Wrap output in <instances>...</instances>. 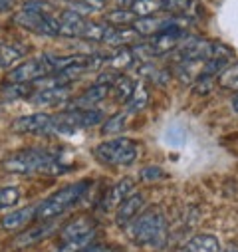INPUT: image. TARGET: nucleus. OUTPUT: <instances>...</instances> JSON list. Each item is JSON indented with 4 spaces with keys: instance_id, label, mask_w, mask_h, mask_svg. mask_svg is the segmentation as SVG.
<instances>
[{
    "instance_id": "obj_9",
    "label": "nucleus",
    "mask_w": 238,
    "mask_h": 252,
    "mask_svg": "<svg viewBox=\"0 0 238 252\" xmlns=\"http://www.w3.org/2000/svg\"><path fill=\"white\" fill-rule=\"evenodd\" d=\"M58 230V224L56 220H46V222H38L36 226L32 228H26L24 232H20L18 236H14L12 240V248H26V246H32L40 240H46L48 236H52L54 232Z\"/></svg>"
},
{
    "instance_id": "obj_4",
    "label": "nucleus",
    "mask_w": 238,
    "mask_h": 252,
    "mask_svg": "<svg viewBox=\"0 0 238 252\" xmlns=\"http://www.w3.org/2000/svg\"><path fill=\"white\" fill-rule=\"evenodd\" d=\"M89 185H91L89 181L82 179V181H76L72 185L62 187L60 191H56L54 195H50L46 201L38 203L36 220L38 222H46V220H54L58 217H62L68 209H72L74 205H78V201L88 193Z\"/></svg>"
},
{
    "instance_id": "obj_20",
    "label": "nucleus",
    "mask_w": 238,
    "mask_h": 252,
    "mask_svg": "<svg viewBox=\"0 0 238 252\" xmlns=\"http://www.w3.org/2000/svg\"><path fill=\"white\" fill-rule=\"evenodd\" d=\"M97 232H89V234H82V236H74V238H62L60 244L54 248V252H82L84 248L91 246L95 242Z\"/></svg>"
},
{
    "instance_id": "obj_11",
    "label": "nucleus",
    "mask_w": 238,
    "mask_h": 252,
    "mask_svg": "<svg viewBox=\"0 0 238 252\" xmlns=\"http://www.w3.org/2000/svg\"><path fill=\"white\" fill-rule=\"evenodd\" d=\"M133 193H135V183H133V179L123 177V179H119V181L109 189V191H107L105 201H103L101 207H103L105 211H109V209H117L125 199H129Z\"/></svg>"
},
{
    "instance_id": "obj_13",
    "label": "nucleus",
    "mask_w": 238,
    "mask_h": 252,
    "mask_svg": "<svg viewBox=\"0 0 238 252\" xmlns=\"http://www.w3.org/2000/svg\"><path fill=\"white\" fill-rule=\"evenodd\" d=\"M58 20H60V36H66V38H82L88 22L84 16H80L74 10H64Z\"/></svg>"
},
{
    "instance_id": "obj_18",
    "label": "nucleus",
    "mask_w": 238,
    "mask_h": 252,
    "mask_svg": "<svg viewBox=\"0 0 238 252\" xmlns=\"http://www.w3.org/2000/svg\"><path fill=\"white\" fill-rule=\"evenodd\" d=\"M149 99H151V94H149V84H147L145 80L135 82V90H133V94H131L129 101L125 103V113H127V115H133V113L143 111V109L147 107Z\"/></svg>"
},
{
    "instance_id": "obj_35",
    "label": "nucleus",
    "mask_w": 238,
    "mask_h": 252,
    "mask_svg": "<svg viewBox=\"0 0 238 252\" xmlns=\"http://www.w3.org/2000/svg\"><path fill=\"white\" fill-rule=\"evenodd\" d=\"M14 6V0H0V12H10Z\"/></svg>"
},
{
    "instance_id": "obj_23",
    "label": "nucleus",
    "mask_w": 238,
    "mask_h": 252,
    "mask_svg": "<svg viewBox=\"0 0 238 252\" xmlns=\"http://www.w3.org/2000/svg\"><path fill=\"white\" fill-rule=\"evenodd\" d=\"M163 8H165V0H133L129 4V10L135 14V18L155 16Z\"/></svg>"
},
{
    "instance_id": "obj_37",
    "label": "nucleus",
    "mask_w": 238,
    "mask_h": 252,
    "mask_svg": "<svg viewBox=\"0 0 238 252\" xmlns=\"http://www.w3.org/2000/svg\"><path fill=\"white\" fill-rule=\"evenodd\" d=\"M133 2V0H119V4H121V6H125V4H131Z\"/></svg>"
},
{
    "instance_id": "obj_2",
    "label": "nucleus",
    "mask_w": 238,
    "mask_h": 252,
    "mask_svg": "<svg viewBox=\"0 0 238 252\" xmlns=\"http://www.w3.org/2000/svg\"><path fill=\"white\" fill-rule=\"evenodd\" d=\"M14 22L24 30L40 36H60V20L54 16V4L48 0H30L14 16Z\"/></svg>"
},
{
    "instance_id": "obj_14",
    "label": "nucleus",
    "mask_w": 238,
    "mask_h": 252,
    "mask_svg": "<svg viewBox=\"0 0 238 252\" xmlns=\"http://www.w3.org/2000/svg\"><path fill=\"white\" fill-rule=\"evenodd\" d=\"M28 48L26 44L18 42V40H10V42H2L0 44V66L12 70L16 68V62H20L26 56Z\"/></svg>"
},
{
    "instance_id": "obj_19",
    "label": "nucleus",
    "mask_w": 238,
    "mask_h": 252,
    "mask_svg": "<svg viewBox=\"0 0 238 252\" xmlns=\"http://www.w3.org/2000/svg\"><path fill=\"white\" fill-rule=\"evenodd\" d=\"M181 252H222L220 250V242L214 234H199L193 236Z\"/></svg>"
},
{
    "instance_id": "obj_28",
    "label": "nucleus",
    "mask_w": 238,
    "mask_h": 252,
    "mask_svg": "<svg viewBox=\"0 0 238 252\" xmlns=\"http://www.w3.org/2000/svg\"><path fill=\"white\" fill-rule=\"evenodd\" d=\"M125 117L127 113L121 111V113H115L111 117H107L101 125V133L103 135H113V133H121L125 129Z\"/></svg>"
},
{
    "instance_id": "obj_3",
    "label": "nucleus",
    "mask_w": 238,
    "mask_h": 252,
    "mask_svg": "<svg viewBox=\"0 0 238 252\" xmlns=\"http://www.w3.org/2000/svg\"><path fill=\"white\" fill-rule=\"evenodd\" d=\"M127 232L133 242L159 248L167 240V217L161 209L143 211L133 222L127 224Z\"/></svg>"
},
{
    "instance_id": "obj_27",
    "label": "nucleus",
    "mask_w": 238,
    "mask_h": 252,
    "mask_svg": "<svg viewBox=\"0 0 238 252\" xmlns=\"http://www.w3.org/2000/svg\"><path fill=\"white\" fill-rule=\"evenodd\" d=\"M135 14L129 10V8H119V10H113L105 16V22L111 24L113 28H123V26H131L135 22Z\"/></svg>"
},
{
    "instance_id": "obj_5",
    "label": "nucleus",
    "mask_w": 238,
    "mask_h": 252,
    "mask_svg": "<svg viewBox=\"0 0 238 252\" xmlns=\"http://www.w3.org/2000/svg\"><path fill=\"white\" fill-rule=\"evenodd\" d=\"M93 157L109 167H125L139 157V145L129 137H113L99 143L93 149Z\"/></svg>"
},
{
    "instance_id": "obj_22",
    "label": "nucleus",
    "mask_w": 238,
    "mask_h": 252,
    "mask_svg": "<svg viewBox=\"0 0 238 252\" xmlns=\"http://www.w3.org/2000/svg\"><path fill=\"white\" fill-rule=\"evenodd\" d=\"M137 32L131 28V26H123V28H115L113 34L107 38V46H113L115 50L119 48H131L135 42H137Z\"/></svg>"
},
{
    "instance_id": "obj_17",
    "label": "nucleus",
    "mask_w": 238,
    "mask_h": 252,
    "mask_svg": "<svg viewBox=\"0 0 238 252\" xmlns=\"http://www.w3.org/2000/svg\"><path fill=\"white\" fill-rule=\"evenodd\" d=\"M109 92H111V88L93 84V86H91L89 90H86L80 97L74 99V103H72L70 109H93V105H97L99 101H103Z\"/></svg>"
},
{
    "instance_id": "obj_29",
    "label": "nucleus",
    "mask_w": 238,
    "mask_h": 252,
    "mask_svg": "<svg viewBox=\"0 0 238 252\" xmlns=\"http://www.w3.org/2000/svg\"><path fill=\"white\" fill-rule=\"evenodd\" d=\"M195 6V0H165V12L173 14V16H185L189 18L191 8Z\"/></svg>"
},
{
    "instance_id": "obj_10",
    "label": "nucleus",
    "mask_w": 238,
    "mask_h": 252,
    "mask_svg": "<svg viewBox=\"0 0 238 252\" xmlns=\"http://www.w3.org/2000/svg\"><path fill=\"white\" fill-rule=\"evenodd\" d=\"M145 209V197L141 193H133L129 199H125L121 205L117 207L115 213V222L119 226H127L129 222H133Z\"/></svg>"
},
{
    "instance_id": "obj_16",
    "label": "nucleus",
    "mask_w": 238,
    "mask_h": 252,
    "mask_svg": "<svg viewBox=\"0 0 238 252\" xmlns=\"http://www.w3.org/2000/svg\"><path fill=\"white\" fill-rule=\"evenodd\" d=\"M89 232H97V222L91 217H78V219L66 222L62 228H60V240L89 234Z\"/></svg>"
},
{
    "instance_id": "obj_12",
    "label": "nucleus",
    "mask_w": 238,
    "mask_h": 252,
    "mask_svg": "<svg viewBox=\"0 0 238 252\" xmlns=\"http://www.w3.org/2000/svg\"><path fill=\"white\" fill-rule=\"evenodd\" d=\"M70 97V86H54V88H44L40 92H34L28 99L36 105H56V103H64Z\"/></svg>"
},
{
    "instance_id": "obj_1",
    "label": "nucleus",
    "mask_w": 238,
    "mask_h": 252,
    "mask_svg": "<svg viewBox=\"0 0 238 252\" xmlns=\"http://www.w3.org/2000/svg\"><path fill=\"white\" fill-rule=\"evenodd\" d=\"M2 167L12 175H58L64 167L56 153L44 147H28L8 155Z\"/></svg>"
},
{
    "instance_id": "obj_31",
    "label": "nucleus",
    "mask_w": 238,
    "mask_h": 252,
    "mask_svg": "<svg viewBox=\"0 0 238 252\" xmlns=\"http://www.w3.org/2000/svg\"><path fill=\"white\" fill-rule=\"evenodd\" d=\"M165 177H167V173H165L161 167H157V165H149V167H143V169L139 171V179L145 181V183L163 181Z\"/></svg>"
},
{
    "instance_id": "obj_25",
    "label": "nucleus",
    "mask_w": 238,
    "mask_h": 252,
    "mask_svg": "<svg viewBox=\"0 0 238 252\" xmlns=\"http://www.w3.org/2000/svg\"><path fill=\"white\" fill-rule=\"evenodd\" d=\"M216 86L220 90H230V92H238V62L228 64L220 76L216 78Z\"/></svg>"
},
{
    "instance_id": "obj_32",
    "label": "nucleus",
    "mask_w": 238,
    "mask_h": 252,
    "mask_svg": "<svg viewBox=\"0 0 238 252\" xmlns=\"http://www.w3.org/2000/svg\"><path fill=\"white\" fill-rule=\"evenodd\" d=\"M2 94L6 97H30L32 95L28 84H8L2 88Z\"/></svg>"
},
{
    "instance_id": "obj_15",
    "label": "nucleus",
    "mask_w": 238,
    "mask_h": 252,
    "mask_svg": "<svg viewBox=\"0 0 238 252\" xmlns=\"http://www.w3.org/2000/svg\"><path fill=\"white\" fill-rule=\"evenodd\" d=\"M36 211H38V205H28L24 209L12 211L0 220V226L4 230H18V228L26 226L30 220H36Z\"/></svg>"
},
{
    "instance_id": "obj_26",
    "label": "nucleus",
    "mask_w": 238,
    "mask_h": 252,
    "mask_svg": "<svg viewBox=\"0 0 238 252\" xmlns=\"http://www.w3.org/2000/svg\"><path fill=\"white\" fill-rule=\"evenodd\" d=\"M135 90V82L131 78H125V76H119V80L113 84L111 92H113V97L117 103H127L131 94Z\"/></svg>"
},
{
    "instance_id": "obj_21",
    "label": "nucleus",
    "mask_w": 238,
    "mask_h": 252,
    "mask_svg": "<svg viewBox=\"0 0 238 252\" xmlns=\"http://www.w3.org/2000/svg\"><path fill=\"white\" fill-rule=\"evenodd\" d=\"M113 26L107 22H97V20H88L82 38L91 40V42H107V38L113 34Z\"/></svg>"
},
{
    "instance_id": "obj_8",
    "label": "nucleus",
    "mask_w": 238,
    "mask_h": 252,
    "mask_svg": "<svg viewBox=\"0 0 238 252\" xmlns=\"http://www.w3.org/2000/svg\"><path fill=\"white\" fill-rule=\"evenodd\" d=\"M12 131L14 133H52L56 131L54 115L44 111L22 115L16 121H12Z\"/></svg>"
},
{
    "instance_id": "obj_7",
    "label": "nucleus",
    "mask_w": 238,
    "mask_h": 252,
    "mask_svg": "<svg viewBox=\"0 0 238 252\" xmlns=\"http://www.w3.org/2000/svg\"><path fill=\"white\" fill-rule=\"evenodd\" d=\"M54 74V68L50 64L48 56L44 54L42 58H34V60H26L22 64H18L16 68L8 70V84H34V82H40L48 76Z\"/></svg>"
},
{
    "instance_id": "obj_6",
    "label": "nucleus",
    "mask_w": 238,
    "mask_h": 252,
    "mask_svg": "<svg viewBox=\"0 0 238 252\" xmlns=\"http://www.w3.org/2000/svg\"><path fill=\"white\" fill-rule=\"evenodd\" d=\"M187 26H189V18L173 16V14H161V16L155 14L147 18H137L131 24L137 36H143V38H153V36L167 34V32H185Z\"/></svg>"
},
{
    "instance_id": "obj_30",
    "label": "nucleus",
    "mask_w": 238,
    "mask_h": 252,
    "mask_svg": "<svg viewBox=\"0 0 238 252\" xmlns=\"http://www.w3.org/2000/svg\"><path fill=\"white\" fill-rule=\"evenodd\" d=\"M20 201L18 187H0V211L10 209Z\"/></svg>"
},
{
    "instance_id": "obj_34",
    "label": "nucleus",
    "mask_w": 238,
    "mask_h": 252,
    "mask_svg": "<svg viewBox=\"0 0 238 252\" xmlns=\"http://www.w3.org/2000/svg\"><path fill=\"white\" fill-rule=\"evenodd\" d=\"M82 252H121V248L119 246H113V244H91L88 248H84Z\"/></svg>"
},
{
    "instance_id": "obj_24",
    "label": "nucleus",
    "mask_w": 238,
    "mask_h": 252,
    "mask_svg": "<svg viewBox=\"0 0 238 252\" xmlns=\"http://www.w3.org/2000/svg\"><path fill=\"white\" fill-rule=\"evenodd\" d=\"M133 64H137V60H135V54L131 48H119L113 56H107V64L109 70H125V68H131Z\"/></svg>"
},
{
    "instance_id": "obj_36",
    "label": "nucleus",
    "mask_w": 238,
    "mask_h": 252,
    "mask_svg": "<svg viewBox=\"0 0 238 252\" xmlns=\"http://www.w3.org/2000/svg\"><path fill=\"white\" fill-rule=\"evenodd\" d=\"M232 109L238 113V92H236V95L232 97Z\"/></svg>"
},
{
    "instance_id": "obj_33",
    "label": "nucleus",
    "mask_w": 238,
    "mask_h": 252,
    "mask_svg": "<svg viewBox=\"0 0 238 252\" xmlns=\"http://www.w3.org/2000/svg\"><path fill=\"white\" fill-rule=\"evenodd\" d=\"M216 86V78H210V76H201L197 82H195V88L193 92L197 95H208L212 92V88Z\"/></svg>"
}]
</instances>
